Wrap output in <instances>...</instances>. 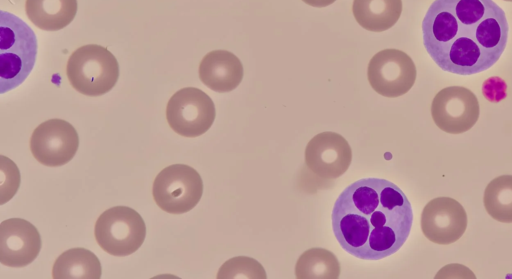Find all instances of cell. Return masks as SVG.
Here are the masks:
<instances>
[{
	"instance_id": "7a4b0ae2",
	"label": "cell",
	"mask_w": 512,
	"mask_h": 279,
	"mask_svg": "<svg viewBox=\"0 0 512 279\" xmlns=\"http://www.w3.org/2000/svg\"><path fill=\"white\" fill-rule=\"evenodd\" d=\"M332 230L344 251L363 260H380L406 242L413 210L405 193L382 178H362L338 196L331 213Z\"/></svg>"
},
{
	"instance_id": "d6986e66",
	"label": "cell",
	"mask_w": 512,
	"mask_h": 279,
	"mask_svg": "<svg viewBox=\"0 0 512 279\" xmlns=\"http://www.w3.org/2000/svg\"><path fill=\"white\" fill-rule=\"evenodd\" d=\"M483 204L494 220L512 223V175H502L491 180L485 188Z\"/></svg>"
},
{
	"instance_id": "5b68a950",
	"label": "cell",
	"mask_w": 512,
	"mask_h": 279,
	"mask_svg": "<svg viewBox=\"0 0 512 279\" xmlns=\"http://www.w3.org/2000/svg\"><path fill=\"white\" fill-rule=\"evenodd\" d=\"M94 235L98 245L112 256H128L143 244L146 226L143 218L127 206L105 210L97 219Z\"/></svg>"
},
{
	"instance_id": "603a6c76",
	"label": "cell",
	"mask_w": 512,
	"mask_h": 279,
	"mask_svg": "<svg viewBox=\"0 0 512 279\" xmlns=\"http://www.w3.org/2000/svg\"><path fill=\"white\" fill-rule=\"evenodd\" d=\"M504 1H507V2H512V0H504Z\"/></svg>"
},
{
	"instance_id": "ba28073f",
	"label": "cell",
	"mask_w": 512,
	"mask_h": 279,
	"mask_svg": "<svg viewBox=\"0 0 512 279\" xmlns=\"http://www.w3.org/2000/svg\"><path fill=\"white\" fill-rule=\"evenodd\" d=\"M416 66L411 57L398 49H384L369 61L367 78L381 96L395 98L406 94L416 81Z\"/></svg>"
},
{
	"instance_id": "277c9868",
	"label": "cell",
	"mask_w": 512,
	"mask_h": 279,
	"mask_svg": "<svg viewBox=\"0 0 512 279\" xmlns=\"http://www.w3.org/2000/svg\"><path fill=\"white\" fill-rule=\"evenodd\" d=\"M66 75L71 86L86 96L108 93L119 77L116 57L106 48L88 44L77 48L69 57Z\"/></svg>"
},
{
	"instance_id": "9c48e42d",
	"label": "cell",
	"mask_w": 512,
	"mask_h": 279,
	"mask_svg": "<svg viewBox=\"0 0 512 279\" xmlns=\"http://www.w3.org/2000/svg\"><path fill=\"white\" fill-rule=\"evenodd\" d=\"M480 114L476 95L463 86H449L433 98L431 116L436 126L449 134H461L470 130Z\"/></svg>"
},
{
	"instance_id": "4fadbf2b",
	"label": "cell",
	"mask_w": 512,
	"mask_h": 279,
	"mask_svg": "<svg viewBox=\"0 0 512 279\" xmlns=\"http://www.w3.org/2000/svg\"><path fill=\"white\" fill-rule=\"evenodd\" d=\"M41 249L37 228L27 220L10 218L0 224V262L8 267L32 263Z\"/></svg>"
},
{
	"instance_id": "3957f363",
	"label": "cell",
	"mask_w": 512,
	"mask_h": 279,
	"mask_svg": "<svg viewBox=\"0 0 512 279\" xmlns=\"http://www.w3.org/2000/svg\"><path fill=\"white\" fill-rule=\"evenodd\" d=\"M37 56L34 31L18 16L0 11V93L24 82Z\"/></svg>"
},
{
	"instance_id": "9a60e30c",
	"label": "cell",
	"mask_w": 512,
	"mask_h": 279,
	"mask_svg": "<svg viewBox=\"0 0 512 279\" xmlns=\"http://www.w3.org/2000/svg\"><path fill=\"white\" fill-rule=\"evenodd\" d=\"M77 0H26L28 19L39 29L58 31L76 16Z\"/></svg>"
},
{
	"instance_id": "52a82bcc",
	"label": "cell",
	"mask_w": 512,
	"mask_h": 279,
	"mask_svg": "<svg viewBox=\"0 0 512 279\" xmlns=\"http://www.w3.org/2000/svg\"><path fill=\"white\" fill-rule=\"evenodd\" d=\"M215 116L212 99L195 87L178 90L166 106V119L170 128L184 137H198L206 133Z\"/></svg>"
},
{
	"instance_id": "2e32d148",
	"label": "cell",
	"mask_w": 512,
	"mask_h": 279,
	"mask_svg": "<svg viewBox=\"0 0 512 279\" xmlns=\"http://www.w3.org/2000/svg\"><path fill=\"white\" fill-rule=\"evenodd\" d=\"M352 12L357 23L371 32H383L396 24L402 0H354Z\"/></svg>"
},
{
	"instance_id": "6da1fadb",
	"label": "cell",
	"mask_w": 512,
	"mask_h": 279,
	"mask_svg": "<svg viewBox=\"0 0 512 279\" xmlns=\"http://www.w3.org/2000/svg\"><path fill=\"white\" fill-rule=\"evenodd\" d=\"M509 26L493 0H435L422 21L424 47L443 71L473 75L502 56Z\"/></svg>"
},
{
	"instance_id": "8fae6325",
	"label": "cell",
	"mask_w": 512,
	"mask_h": 279,
	"mask_svg": "<svg viewBox=\"0 0 512 279\" xmlns=\"http://www.w3.org/2000/svg\"><path fill=\"white\" fill-rule=\"evenodd\" d=\"M467 214L463 206L450 197L430 200L421 214L424 236L435 244L448 245L459 240L467 228Z\"/></svg>"
},
{
	"instance_id": "44dd1931",
	"label": "cell",
	"mask_w": 512,
	"mask_h": 279,
	"mask_svg": "<svg viewBox=\"0 0 512 279\" xmlns=\"http://www.w3.org/2000/svg\"><path fill=\"white\" fill-rule=\"evenodd\" d=\"M1 175L0 204L2 205L14 196L20 184L18 167L5 156H1Z\"/></svg>"
},
{
	"instance_id": "ac0fdd59",
	"label": "cell",
	"mask_w": 512,
	"mask_h": 279,
	"mask_svg": "<svg viewBox=\"0 0 512 279\" xmlns=\"http://www.w3.org/2000/svg\"><path fill=\"white\" fill-rule=\"evenodd\" d=\"M340 271L337 257L324 248L306 250L295 265V275L298 279H337Z\"/></svg>"
},
{
	"instance_id": "e0dca14e",
	"label": "cell",
	"mask_w": 512,
	"mask_h": 279,
	"mask_svg": "<svg viewBox=\"0 0 512 279\" xmlns=\"http://www.w3.org/2000/svg\"><path fill=\"white\" fill-rule=\"evenodd\" d=\"M102 268L97 256L85 248H72L63 252L54 262V279H99Z\"/></svg>"
},
{
	"instance_id": "7c38bea8",
	"label": "cell",
	"mask_w": 512,
	"mask_h": 279,
	"mask_svg": "<svg viewBox=\"0 0 512 279\" xmlns=\"http://www.w3.org/2000/svg\"><path fill=\"white\" fill-rule=\"evenodd\" d=\"M352 161L348 141L336 132L315 135L306 145L305 164L315 175L331 180L342 176Z\"/></svg>"
},
{
	"instance_id": "8992f818",
	"label": "cell",
	"mask_w": 512,
	"mask_h": 279,
	"mask_svg": "<svg viewBox=\"0 0 512 279\" xmlns=\"http://www.w3.org/2000/svg\"><path fill=\"white\" fill-rule=\"evenodd\" d=\"M157 206L170 214H183L192 210L203 194L200 174L191 166L173 164L156 176L152 190Z\"/></svg>"
},
{
	"instance_id": "5bb4252c",
	"label": "cell",
	"mask_w": 512,
	"mask_h": 279,
	"mask_svg": "<svg viewBox=\"0 0 512 279\" xmlns=\"http://www.w3.org/2000/svg\"><path fill=\"white\" fill-rule=\"evenodd\" d=\"M243 65L239 58L227 50L207 53L199 64L201 82L215 92H230L243 79Z\"/></svg>"
},
{
	"instance_id": "30bf717a",
	"label": "cell",
	"mask_w": 512,
	"mask_h": 279,
	"mask_svg": "<svg viewBox=\"0 0 512 279\" xmlns=\"http://www.w3.org/2000/svg\"><path fill=\"white\" fill-rule=\"evenodd\" d=\"M79 147L76 129L62 119H50L38 125L30 137L34 158L48 167L67 164Z\"/></svg>"
},
{
	"instance_id": "ffe728a7",
	"label": "cell",
	"mask_w": 512,
	"mask_h": 279,
	"mask_svg": "<svg viewBox=\"0 0 512 279\" xmlns=\"http://www.w3.org/2000/svg\"><path fill=\"white\" fill-rule=\"evenodd\" d=\"M263 266L255 259L238 256L226 261L219 269L217 278H266Z\"/></svg>"
},
{
	"instance_id": "7402d4cb",
	"label": "cell",
	"mask_w": 512,
	"mask_h": 279,
	"mask_svg": "<svg viewBox=\"0 0 512 279\" xmlns=\"http://www.w3.org/2000/svg\"><path fill=\"white\" fill-rule=\"evenodd\" d=\"M304 3L317 8H322L331 5L336 0H302Z\"/></svg>"
}]
</instances>
